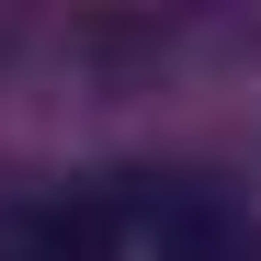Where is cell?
Segmentation results:
<instances>
[{
  "label": "cell",
  "mask_w": 261,
  "mask_h": 261,
  "mask_svg": "<svg viewBox=\"0 0 261 261\" xmlns=\"http://www.w3.org/2000/svg\"><path fill=\"white\" fill-rule=\"evenodd\" d=\"M137 261H261V239L216 182H148L137 193Z\"/></svg>",
  "instance_id": "1"
},
{
  "label": "cell",
  "mask_w": 261,
  "mask_h": 261,
  "mask_svg": "<svg viewBox=\"0 0 261 261\" xmlns=\"http://www.w3.org/2000/svg\"><path fill=\"white\" fill-rule=\"evenodd\" d=\"M0 261H114V204L102 193H23V204H0Z\"/></svg>",
  "instance_id": "2"
}]
</instances>
